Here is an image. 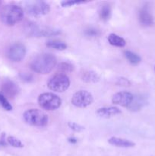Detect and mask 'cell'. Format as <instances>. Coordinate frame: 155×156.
Instances as JSON below:
<instances>
[{"label":"cell","instance_id":"cell-1","mask_svg":"<svg viewBox=\"0 0 155 156\" xmlns=\"http://www.w3.org/2000/svg\"><path fill=\"white\" fill-rule=\"evenodd\" d=\"M57 63V60L52 53H41L35 56L30 63V67L33 72L39 74L50 73Z\"/></svg>","mask_w":155,"mask_h":156},{"label":"cell","instance_id":"cell-2","mask_svg":"<svg viewBox=\"0 0 155 156\" xmlns=\"http://www.w3.org/2000/svg\"><path fill=\"white\" fill-rule=\"evenodd\" d=\"M24 10L18 5H8L1 12V20L5 24L13 26L22 20Z\"/></svg>","mask_w":155,"mask_h":156},{"label":"cell","instance_id":"cell-3","mask_svg":"<svg viewBox=\"0 0 155 156\" xmlns=\"http://www.w3.org/2000/svg\"><path fill=\"white\" fill-rule=\"evenodd\" d=\"M26 35L30 37H45L57 36L60 34L61 30L51 27H42L35 23H27L24 27Z\"/></svg>","mask_w":155,"mask_h":156},{"label":"cell","instance_id":"cell-4","mask_svg":"<svg viewBox=\"0 0 155 156\" xmlns=\"http://www.w3.org/2000/svg\"><path fill=\"white\" fill-rule=\"evenodd\" d=\"M24 120L27 124L38 127H44L48 124V115L39 109H29L23 114Z\"/></svg>","mask_w":155,"mask_h":156},{"label":"cell","instance_id":"cell-5","mask_svg":"<svg viewBox=\"0 0 155 156\" xmlns=\"http://www.w3.org/2000/svg\"><path fill=\"white\" fill-rule=\"evenodd\" d=\"M37 101L40 107L46 111H55L62 105V99L56 94L50 92L40 94Z\"/></svg>","mask_w":155,"mask_h":156},{"label":"cell","instance_id":"cell-6","mask_svg":"<svg viewBox=\"0 0 155 156\" xmlns=\"http://www.w3.org/2000/svg\"><path fill=\"white\" fill-rule=\"evenodd\" d=\"M70 86V79L63 73H59L49 79L47 87L50 90L56 92H64Z\"/></svg>","mask_w":155,"mask_h":156},{"label":"cell","instance_id":"cell-7","mask_svg":"<svg viewBox=\"0 0 155 156\" xmlns=\"http://www.w3.org/2000/svg\"><path fill=\"white\" fill-rule=\"evenodd\" d=\"M25 9L28 15L32 16H41L50 12V6L43 1H29L26 2Z\"/></svg>","mask_w":155,"mask_h":156},{"label":"cell","instance_id":"cell-8","mask_svg":"<svg viewBox=\"0 0 155 156\" xmlns=\"http://www.w3.org/2000/svg\"><path fill=\"white\" fill-rule=\"evenodd\" d=\"M71 101V104L77 108H84L90 106L94 102V97L89 91L80 90L73 94Z\"/></svg>","mask_w":155,"mask_h":156},{"label":"cell","instance_id":"cell-9","mask_svg":"<svg viewBox=\"0 0 155 156\" xmlns=\"http://www.w3.org/2000/svg\"><path fill=\"white\" fill-rule=\"evenodd\" d=\"M26 55V47L21 43H15L9 47L8 57L12 62H21Z\"/></svg>","mask_w":155,"mask_h":156},{"label":"cell","instance_id":"cell-10","mask_svg":"<svg viewBox=\"0 0 155 156\" xmlns=\"http://www.w3.org/2000/svg\"><path fill=\"white\" fill-rule=\"evenodd\" d=\"M134 95L129 91H119L113 94L112 98V104L122 107H128L132 104Z\"/></svg>","mask_w":155,"mask_h":156},{"label":"cell","instance_id":"cell-11","mask_svg":"<svg viewBox=\"0 0 155 156\" xmlns=\"http://www.w3.org/2000/svg\"><path fill=\"white\" fill-rule=\"evenodd\" d=\"M121 113L122 111L117 107H103V108H98L96 111V114L98 117L106 119L115 117Z\"/></svg>","mask_w":155,"mask_h":156},{"label":"cell","instance_id":"cell-12","mask_svg":"<svg viewBox=\"0 0 155 156\" xmlns=\"http://www.w3.org/2000/svg\"><path fill=\"white\" fill-rule=\"evenodd\" d=\"M2 94L9 98H14L18 93V88L13 82L6 80L2 85Z\"/></svg>","mask_w":155,"mask_h":156},{"label":"cell","instance_id":"cell-13","mask_svg":"<svg viewBox=\"0 0 155 156\" xmlns=\"http://www.w3.org/2000/svg\"><path fill=\"white\" fill-rule=\"evenodd\" d=\"M138 19L143 26L149 27L153 23V18L147 7H143L138 13Z\"/></svg>","mask_w":155,"mask_h":156},{"label":"cell","instance_id":"cell-14","mask_svg":"<svg viewBox=\"0 0 155 156\" xmlns=\"http://www.w3.org/2000/svg\"><path fill=\"white\" fill-rule=\"evenodd\" d=\"M147 104V98L143 94H138L135 97L134 96L133 101L132 104L129 105V108L132 111H140L143 107L145 106Z\"/></svg>","mask_w":155,"mask_h":156},{"label":"cell","instance_id":"cell-15","mask_svg":"<svg viewBox=\"0 0 155 156\" xmlns=\"http://www.w3.org/2000/svg\"><path fill=\"white\" fill-rule=\"evenodd\" d=\"M108 143L110 145H112V146L120 148H132L135 146V143L134 142L115 136L110 137L108 140Z\"/></svg>","mask_w":155,"mask_h":156},{"label":"cell","instance_id":"cell-16","mask_svg":"<svg viewBox=\"0 0 155 156\" xmlns=\"http://www.w3.org/2000/svg\"><path fill=\"white\" fill-rule=\"evenodd\" d=\"M108 41L111 45L117 47H124L126 45V41L115 34H110L108 36Z\"/></svg>","mask_w":155,"mask_h":156},{"label":"cell","instance_id":"cell-17","mask_svg":"<svg viewBox=\"0 0 155 156\" xmlns=\"http://www.w3.org/2000/svg\"><path fill=\"white\" fill-rule=\"evenodd\" d=\"M81 79L87 83H95L100 80V76L97 73L93 71H86L83 73Z\"/></svg>","mask_w":155,"mask_h":156},{"label":"cell","instance_id":"cell-18","mask_svg":"<svg viewBox=\"0 0 155 156\" xmlns=\"http://www.w3.org/2000/svg\"><path fill=\"white\" fill-rule=\"evenodd\" d=\"M99 16L103 21H109L111 17V7L109 4H103L99 10Z\"/></svg>","mask_w":155,"mask_h":156},{"label":"cell","instance_id":"cell-19","mask_svg":"<svg viewBox=\"0 0 155 156\" xmlns=\"http://www.w3.org/2000/svg\"><path fill=\"white\" fill-rule=\"evenodd\" d=\"M46 47L49 48L55 49L57 50H65L67 45L65 42L59 40H50L46 42Z\"/></svg>","mask_w":155,"mask_h":156},{"label":"cell","instance_id":"cell-20","mask_svg":"<svg viewBox=\"0 0 155 156\" xmlns=\"http://www.w3.org/2000/svg\"><path fill=\"white\" fill-rule=\"evenodd\" d=\"M125 56L128 59V61L133 65H138L141 61V58L139 55L132 51H129V50L125 51Z\"/></svg>","mask_w":155,"mask_h":156},{"label":"cell","instance_id":"cell-21","mask_svg":"<svg viewBox=\"0 0 155 156\" xmlns=\"http://www.w3.org/2000/svg\"><path fill=\"white\" fill-rule=\"evenodd\" d=\"M58 70L62 73H71L74 70V66L68 62H62L58 65Z\"/></svg>","mask_w":155,"mask_h":156},{"label":"cell","instance_id":"cell-22","mask_svg":"<svg viewBox=\"0 0 155 156\" xmlns=\"http://www.w3.org/2000/svg\"><path fill=\"white\" fill-rule=\"evenodd\" d=\"M7 143L15 148L24 147V145H23V143H21V140H18V139L16 138V137L12 136H8Z\"/></svg>","mask_w":155,"mask_h":156},{"label":"cell","instance_id":"cell-23","mask_svg":"<svg viewBox=\"0 0 155 156\" xmlns=\"http://www.w3.org/2000/svg\"><path fill=\"white\" fill-rule=\"evenodd\" d=\"M0 105L4 108L5 111H12V106L10 103H9V101L7 100L4 94H2L0 92Z\"/></svg>","mask_w":155,"mask_h":156},{"label":"cell","instance_id":"cell-24","mask_svg":"<svg viewBox=\"0 0 155 156\" xmlns=\"http://www.w3.org/2000/svg\"><path fill=\"white\" fill-rule=\"evenodd\" d=\"M84 34L86 36L89 37H97L100 36V32L97 28L93 27H89L87 29H85Z\"/></svg>","mask_w":155,"mask_h":156},{"label":"cell","instance_id":"cell-25","mask_svg":"<svg viewBox=\"0 0 155 156\" xmlns=\"http://www.w3.org/2000/svg\"><path fill=\"white\" fill-rule=\"evenodd\" d=\"M88 1H81V0H65V1L61 2V5L62 7H71V6L75 5L84 4L87 3Z\"/></svg>","mask_w":155,"mask_h":156},{"label":"cell","instance_id":"cell-26","mask_svg":"<svg viewBox=\"0 0 155 156\" xmlns=\"http://www.w3.org/2000/svg\"><path fill=\"white\" fill-rule=\"evenodd\" d=\"M68 126H69V128H71L72 130H74V132H81V131L83 130L84 129V127H83L81 125L78 124V123H74V122H69L68 123Z\"/></svg>","mask_w":155,"mask_h":156},{"label":"cell","instance_id":"cell-27","mask_svg":"<svg viewBox=\"0 0 155 156\" xmlns=\"http://www.w3.org/2000/svg\"><path fill=\"white\" fill-rule=\"evenodd\" d=\"M117 85H121V86H129L131 85V82L129 79H126V78H119L117 79Z\"/></svg>","mask_w":155,"mask_h":156},{"label":"cell","instance_id":"cell-28","mask_svg":"<svg viewBox=\"0 0 155 156\" xmlns=\"http://www.w3.org/2000/svg\"><path fill=\"white\" fill-rule=\"evenodd\" d=\"M20 77H21V79H22V80H24V82H30L33 81V76L29 74V73H21V74H20Z\"/></svg>","mask_w":155,"mask_h":156},{"label":"cell","instance_id":"cell-29","mask_svg":"<svg viewBox=\"0 0 155 156\" xmlns=\"http://www.w3.org/2000/svg\"><path fill=\"white\" fill-rule=\"evenodd\" d=\"M4 136H5V134L3 133L2 136L1 140H0V147H3V146H7V143H6L5 140Z\"/></svg>","mask_w":155,"mask_h":156},{"label":"cell","instance_id":"cell-30","mask_svg":"<svg viewBox=\"0 0 155 156\" xmlns=\"http://www.w3.org/2000/svg\"><path fill=\"white\" fill-rule=\"evenodd\" d=\"M68 142L71 143H77V140L74 138H69L68 139Z\"/></svg>","mask_w":155,"mask_h":156},{"label":"cell","instance_id":"cell-31","mask_svg":"<svg viewBox=\"0 0 155 156\" xmlns=\"http://www.w3.org/2000/svg\"><path fill=\"white\" fill-rule=\"evenodd\" d=\"M154 70H155V68H154Z\"/></svg>","mask_w":155,"mask_h":156}]
</instances>
